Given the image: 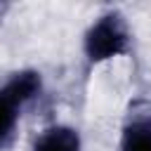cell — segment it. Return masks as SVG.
<instances>
[{
  "label": "cell",
  "mask_w": 151,
  "mask_h": 151,
  "mask_svg": "<svg viewBox=\"0 0 151 151\" xmlns=\"http://www.w3.org/2000/svg\"><path fill=\"white\" fill-rule=\"evenodd\" d=\"M33 151H80V137L73 127H47L33 144Z\"/></svg>",
  "instance_id": "cell-2"
},
{
  "label": "cell",
  "mask_w": 151,
  "mask_h": 151,
  "mask_svg": "<svg viewBox=\"0 0 151 151\" xmlns=\"http://www.w3.org/2000/svg\"><path fill=\"white\" fill-rule=\"evenodd\" d=\"M127 40L130 35L123 17L118 12H109L99 17L85 33V54L92 64H99L127 52Z\"/></svg>",
  "instance_id": "cell-1"
},
{
  "label": "cell",
  "mask_w": 151,
  "mask_h": 151,
  "mask_svg": "<svg viewBox=\"0 0 151 151\" xmlns=\"http://www.w3.org/2000/svg\"><path fill=\"white\" fill-rule=\"evenodd\" d=\"M120 151H151V120H134L125 125Z\"/></svg>",
  "instance_id": "cell-4"
},
{
  "label": "cell",
  "mask_w": 151,
  "mask_h": 151,
  "mask_svg": "<svg viewBox=\"0 0 151 151\" xmlns=\"http://www.w3.org/2000/svg\"><path fill=\"white\" fill-rule=\"evenodd\" d=\"M2 9H5V5H0V14H2Z\"/></svg>",
  "instance_id": "cell-6"
},
{
  "label": "cell",
  "mask_w": 151,
  "mask_h": 151,
  "mask_svg": "<svg viewBox=\"0 0 151 151\" xmlns=\"http://www.w3.org/2000/svg\"><path fill=\"white\" fill-rule=\"evenodd\" d=\"M2 87L7 90V94L19 106H24L28 99H33L38 94V90H40V73H35V71H19Z\"/></svg>",
  "instance_id": "cell-3"
},
{
  "label": "cell",
  "mask_w": 151,
  "mask_h": 151,
  "mask_svg": "<svg viewBox=\"0 0 151 151\" xmlns=\"http://www.w3.org/2000/svg\"><path fill=\"white\" fill-rule=\"evenodd\" d=\"M19 104L7 94L5 87H0V142L5 137H9V132L14 130L17 125V118H19Z\"/></svg>",
  "instance_id": "cell-5"
}]
</instances>
